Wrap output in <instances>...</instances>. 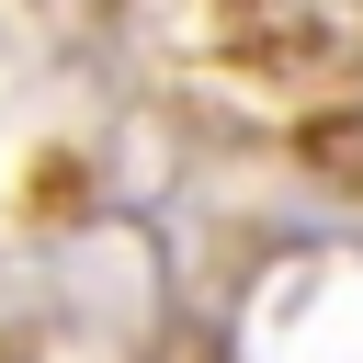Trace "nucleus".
Segmentation results:
<instances>
[]
</instances>
